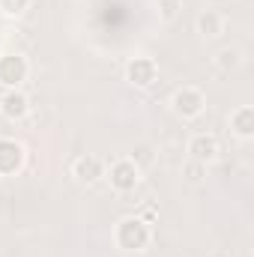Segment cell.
Instances as JSON below:
<instances>
[{
    "mask_svg": "<svg viewBox=\"0 0 254 257\" xmlns=\"http://www.w3.org/2000/svg\"><path fill=\"white\" fill-rule=\"evenodd\" d=\"M150 224L147 221H141L138 215H126V218H120L117 221V227H114V242L123 248V251H144L147 245H150Z\"/></svg>",
    "mask_w": 254,
    "mask_h": 257,
    "instance_id": "6da1fadb",
    "label": "cell"
},
{
    "mask_svg": "<svg viewBox=\"0 0 254 257\" xmlns=\"http://www.w3.org/2000/svg\"><path fill=\"white\" fill-rule=\"evenodd\" d=\"M171 108H174V114H177L180 120H194V117L203 114L206 99H203V93H200L197 87H180V90L174 93V99H171Z\"/></svg>",
    "mask_w": 254,
    "mask_h": 257,
    "instance_id": "7a4b0ae2",
    "label": "cell"
},
{
    "mask_svg": "<svg viewBox=\"0 0 254 257\" xmlns=\"http://www.w3.org/2000/svg\"><path fill=\"white\" fill-rule=\"evenodd\" d=\"M108 180H111V189L120 194H129L138 189L141 183V168L132 162V159H117L108 171Z\"/></svg>",
    "mask_w": 254,
    "mask_h": 257,
    "instance_id": "3957f363",
    "label": "cell"
},
{
    "mask_svg": "<svg viewBox=\"0 0 254 257\" xmlns=\"http://www.w3.org/2000/svg\"><path fill=\"white\" fill-rule=\"evenodd\" d=\"M27 162V150L15 138H0V177H15Z\"/></svg>",
    "mask_w": 254,
    "mask_h": 257,
    "instance_id": "277c9868",
    "label": "cell"
},
{
    "mask_svg": "<svg viewBox=\"0 0 254 257\" xmlns=\"http://www.w3.org/2000/svg\"><path fill=\"white\" fill-rule=\"evenodd\" d=\"M27 72H30L27 57H21V54H0V84L6 90H18V84L27 81Z\"/></svg>",
    "mask_w": 254,
    "mask_h": 257,
    "instance_id": "5b68a950",
    "label": "cell"
},
{
    "mask_svg": "<svg viewBox=\"0 0 254 257\" xmlns=\"http://www.w3.org/2000/svg\"><path fill=\"white\" fill-rule=\"evenodd\" d=\"M159 78V63L153 57H132L126 63V81L132 87H150Z\"/></svg>",
    "mask_w": 254,
    "mask_h": 257,
    "instance_id": "8992f818",
    "label": "cell"
},
{
    "mask_svg": "<svg viewBox=\"0 0 254 257\" xmlns=\"http://www.w3.org/2000/svg\"><path fill=\"white\" fill-rule=\"evenodd\" d=\"M189 159L191 162H200V165H209L218 159V138L209 135V132H197L189 138Z\"/></svg>",
    "mask_w": 254,
    "mask_h": 257,
    "instance_id": "52a82bcc",
    "label": "cell"
},
{
    "mask_svg": "<svg viewBox=\"0 0 254 257\" xmlns=\"http://www.w3.org/2000/svg\"><path fill=\"white\" fill-rule=\"evenodd\" d=\"M72 177H75L81 186H93V183H99V180L105 177V165H102V159H96V156H78V159L72 162Z\"/></svg>",
    "mask_w": 254,
    "mask_h": 257,
    "instance_id": "ba28073f",
    "label": "cell"
},
{
    "mask_svg": "<svg viewBox=\"0 0 254 257\" xmlns=\"http://www.w3.org/2000/svg\"><path fill=\"white\" fill-rule=\"evenodd\" d=\"M27 111H30V99L21 90H6L0 96V117H6V120H24Z\"/></svg>",
    "mask_w": 254,
    "mask_h": 257,
    "instance_id": "9c48e42d",
    "label": "cell"
},
{
    "mask_svg": "<svg viewBox=\"0 0 254 257\" xmlns=\"http://www.w3.org/2000/svg\"><path fill=\"white\" fill-rule=\"evenodd\" d=\"M230 132L236 138H254V108L251 105H239L233 114H230Z\"/></svg>",
    "mask_w": 254,
    "mask_h": 257,
    "instance_id": "30bf717a",
    "label": "cell"
},
{
    "mask_svg": "<svg viewBox=\"0 0 254 257\" xmlns=\"http://www.w3.org/2000/svg\"><path fill=\"white\" fill-rule=\"evenodd\" d=\"M221 27H224V18H221L215 9H203V12L197 15V33H200V36H218Z\"/></svg>",
    "mask_w": 254,
    "mask_h": 257,
    "instance_id": "8fae6325",
    "label": "cell"
},
{
    "mask_svg": "<svg viewBox=\"0 0 254 257\" xmlns=\"http://www.w3.org/2000/svg\"><path fill=\"white\" fill-rule=\"evenodd\" d=\"M215 63H218L221 72H233V69H239L242 57H239V51H236V48H221V51H218V57H215Z\"/></svg>",
    "mask_w": 254,
    "mask_h": 257,
    "instance_id": "7c38bea8",
    "label": "cell"
},
{
    "mask_svg": "<svg viewBox=\"0 0 254 257\" xmlns=\"http://www.w3.org/2000/svg\"><path fill=\"white\" fill-rule=\"evenodd\" d=\"M27 6H30V0H0V12L9 18H18Z\"/></svg>",
    "mask_w": 254,
    "mask_h": 257,
    "instance_id": "4fadbf2b",
    "label": "cell"
},
{
    "mask_svg": "<svg viewBox=\"0 0 254 257\" xmlns=\"http://www.w3.org/2000/svg\"><path fill=\"white\" fill-rule=\"evenodd\" d=\"M159 15L165 21H174L180 15V0H159Z\"/></svg>",
    "mask_w": 254,
    "mask_h": 257,
    "instance_id": "5bb4252c",
    "label": "cell"
},
{
    "mask_svg": "<svg viewBox=\"0 0 254 257\" xmlns=\"http://www.w3.org/2000/svg\"><path fill=\"white\" fill-rule=\"evenodd\" d=\"M203 171H206V165H200V162H186V168H183V174H186V180L189 183H197V180H203Z\"/></svg>",
    "mask_w": 254,
    "mask_h": 257,
    "instance_id": "9a60e30c",
    "label": "cell"
},
{
    "mask_svg": "<svg viewBox=\"0 0 254 257\" xmlns=\"http://www.w3.org/2000/svg\"><path fill=\"white\" fill-rule=\"evenodd\" d=\"M132 162H135L138 168H141V165H147V162H150V150H147V147H141V150L132 156Z\"/></svg>",
    "mask_w": 254,
    "mask_h": 257,
    "instance_id": "2e32d148",
    "label": "cell"
},
{
    "mask_svg": "<svg viewBox=\"0 0 254 257\" xmlns=\"http://www.w3.org/2000/svg\"><path fill=\"white\" fill-rule=\"evenodd\" d=\"M153 215H156V209H153V206H147V209H144V215H138V218L150 224V221H153Z\"/></svg>",
    "mask_w": 254,
    "mask_h": 257,
    "instance_id": "e0dca14e",
    "label": "cell"
}]
</instances>
